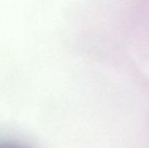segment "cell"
Returning a JSON list of instances; mask_svg holds the SVG:
<instances>
[{"label":"cell","mask_w":149,"mask_h":148,"mask_svg":"<svg viewBox=\"0 0 149 148\" xmlns=\"http://www.w3.org/2000/svg\"><path fill=\"white\" fill-rule=\"evenodd\" d=\"M0 148H31L18 141L0 140Z\"/></svg>","instance_id":"6da1fadb"}]
</instances>
